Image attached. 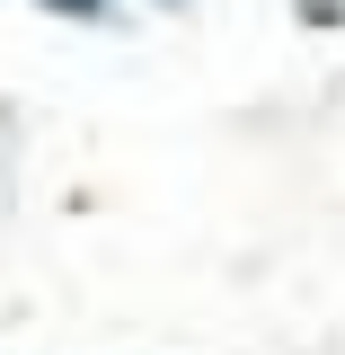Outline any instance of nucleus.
I'll list each match as a JSON object with an SVG mask.
<instances>
[{"instance_id":"obj_1","label":"nucleus","mask_w":345,"mask_h":355,"mask_svg":"<svg viewBox=\"0 0 345 355\" xmlns=\"http://www.w3.org/2000/svg\"><path fill=\"white\" fill-rule=\"evenodd\" d=\"M301 27H345V0H301Z\"/></svg>"},{"instance_id":"obj_2","label":"nucleus","mask_w":345,"mask_h":355,"mask_svg":"<svg viewBox=\"0 0 345 355\" xmlns=\"http://www.w3.org/2000/svg\"><path fill=\"white\" fill-rule=\"evenodd\" d=\"M44 9H62V18H106V0H44Z\"/></svg>"}]
</instances>
